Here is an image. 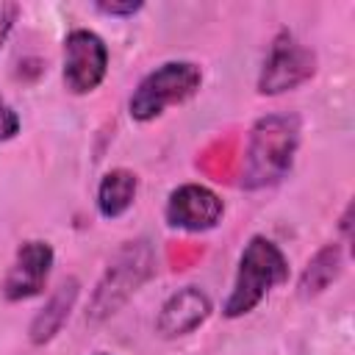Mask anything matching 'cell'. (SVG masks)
I'll use <instances>...</instances> for the list:
<instances>
[{
  "label": "cell",
  "instance_id": "6da1fadb",
  "mask_svg": "<svg viewBox=\"0 0 355 355\" xmlns=\"http://www.w3.org/2000/svg\"><path fill=\"white\" fill-rule=\"evenodd\" d=\"M297 150V119L286 114H272L258 119L250 136L247 158L241 166V183L247 189L272 186L286 178L291 155Z\"/></svg>",
  "mask_w": 355,
  "mask_h": 355
},
{
  "label": "cell",
  "instance_id": "7a4b0ae2",
  "mask_svg": "<svg viewBox=\"0 0 355 355\" xmlns=\"http://www.w3.org/2000/svg\"><path fill=\"white\" fill-rule=\"evenodd\" d=\"M286 275H288V266H286L283 252H280L272 241L255 236V239L247 244L244 255H241L239 277H236L233 294H230L227 302H225V313H227V316H241V313L252 311V308L261 302V297H263L275 283L286 280Z\"/></svg>",
  "mask_w": 355,
  "mask_h": 355
},
{
  "label": "cell",
  "instance_id": "3957f363",
  "mask_svg": "<svg viewBox=\"0 0 355 355\" xmlns=\"http://www.w3.org/2000/svg\"><path fill=\"white\" fill-rule=\"evenodd\" d=\"M197 86H200V67H194L189 61L164 64L139 83L136 94L130 97V114L141 122L153 119L166 105L183 103L186 97H191L197 92Z\"/></svg>",
  "mask_w": 355,
  "mask_h": 355
},
{
  "label": "cell",
  "instance_id": "277c9868",
  "mask_svg": "<svg viewBox=\"0 0 355 355\" xmlns=\"http://www.w3.org/2000/svg\"><path fill=\"white\" fill-rule=\"evenodd\" d=\"M150 266H153V252H150L147 241H130V244H125L116 252V258L111 261L103 283L94 291L92 316L97 319V316L111 313L150 275Z\"/></svg>",
  "mask_w": 355,
  "mask_h": 355
},
{
  "label": "cell",
  "instance_id": "5b68a950",
  "mask_svg": "<svg viewBox=\"0 0 355 355\" xmlns=\"http://www.w3.org/2000/svg\"><path fill=\"white\" fill-rule=\"evenodd\" d=\"M105 64H108V53H105V44H103V39L97 33L72 31L67 36V47H64V80H67V89H72L75 94L92 92L103 80Z\"/></svg>",
  "mask_w": 355,
  "mask_h": 355
},
{
  "label": "cell",
  "instance_id": "8992f818",
  "mask_svg": "<svg viewBox=\"0 0 355 355\" xmlns=\"http://www.w3.org/2000/svg\"><path fill=\"white\" fill-rule=\"evenodd\" d=\"M313 64H316V58L308 47L297 44L291 36H280V39H275V44L269 50V58H266L258 86L263 94H277V92L294 89L313 75Z\"/></svg>",
  "mask_w": 355,
  "mask_h": 355
},
{
  "label": "cell",
  "instance_id": "52a82bcc",
  "mask_svg": "<svg viewBox=\"0 0 355 355\" xmlns=\"http://www.w3.org/2000/svg\"><path fill=\"white\" fill-rule=\"evenodd\" d=\"M53 263V250L44 241H25L17 252L14 266L3 280V294L8 300H25L42 291Z\"/></svg>",
  "mask_w": 355,
  "mask_h": 355
},
{
  "label": "cell",
  "instance_id": "ba28073f",
  "mask_svg": "<svg viewBox=\"0 0 355 355\" xmlns=\"http://www.w3.org/2000/svg\"><path fill=\"white\" fill-rule=\"evenodd\" d=\"M166 216L175 227L208 230L222 216V200L211 189L189 183V186H180L172 191L169 205H166Z\"/></svg>",
  "mask_w": 355,
  "mask_h": 355
},
{
  "label": "cell",
  "instance_id": "9c48e42d",
  "mask_svg": "<svg viewBox=\"0 0 355 355\" xmlns=\"http://www.w3.org/2000/svg\"><path fill=\"white\" fill-rule=\"evenodd\" d=\"M211 311V302L208 297L200 291V288H183L178 291L175 297L166 300V305L161 308V316H158V330L164 336H183V333H191L197 324L205 322Z\"/></svg>",
  "mask_w": 355,
  "mask_h": 355
},
{
  "label": "cell",
  "instance_id": "30bf717a",
  "mask_svg": "<svg viewBox=\"0 0 355 355\" xmlns=\"http://www.w3.org/2000/svg\"><path fill=\"white\" fill-rule=\"evenodd\" d=\"M75 297H78V280L69 277V280H64V283L58 286V291L50 297V302L44 305V311L33 319V324H31V338H33L36 344H42V341H47V338H53V336L58 333V327L64 324V319H67V313H69Z\"/></svg>",
  "mask_w": 355,
  "mask_h": 355
},
{
  "label": "cell",
  "instance_id": "8fae6325",
  "mask_svg": "<svg viewBox=\"0 0 355 355\" xmlns=\"http://www.w3.org/2000/svg\"><path fill=\"white\" fill-rule=\"evenodd\" d=\"M133 194H136V175L133 172H128V169L108 172L103 178L100 194H97L103 216H119L133 202Z\"/></svg>",
  "mask_w": 355,
  "mask_h": 355
},
{
  "label": "cell",
  "instance_id": "7c38bea8",
  "mask_svg": "<svg viewBox=\"0 0 355 355\" xmlns=\"http://www.w3.org/2000/svg\"><path fill=\"white\" fill-rule=\"evenodd\" d=\"M338 272H341V250H338V244L322 247L311 258L305 272H302V283H300L302 294H319L322 288H327L338 277Z\"/></svg>",
  "mask_w": 355,
  "mask_h": 355
},
{
  "label": "cell",
  "instance_id": "4fadbf2b",
  "mask_svg": "<svg viewBox=\"0 0 355 355\" xmlns=\"http://www.w3.org/2000/svg\"><path fill=\"white\" fill-rule=\"evenodd\" d=\"M200 166L214 178V180H227L233 175V166H236V150H233V141H216L211 144L202 158H200Z\"/></svg>",
  "mask_w": 355,
  "mask_h": 355
},
{
  "label": "cell",
  "instance_id": "5bb4252c",
  "mask_svg": "<svg viewBox=\"0 0 355 355\" xmlns=\"http://www.w3.org/2000/svg\"><path fill=\"white\" fill-rule=\"evenodd\" d=\"M200 247H189V241H180L178 247H172L169 250V258H172V263H178V269H183V266H189L194 258H200Z\"/></svg>",
  "mask_w": 355,
  "mask_h": 355
},
{
  "label": "cell",
  "instance_id": "9a60e30c",
  "mask_svg": "<svg viewBox=\"0 0 355 355\" xmlns=\"http://www.w3.org/2000/svg\"><path fill=\"white\" fill-rule=\"evenodd\" d=\"M17 130H19V119H17V114L0 100V141H3V139H11Z\"/></svg>",
  "mask_w": 355,
  "mask_h": 355
},
{
  "label": "cell",
  "instance_id": "2e32d148",
  "mask_svg": "<svg viewBox=\"0 0 355 355\" xmlns=\"http://www.w3.org/2000/svg\"><path fill=\"white\" fill-rule=\"evenodd\" d=\"M14 17H17V6H14V3L0 0V44H3V39L8 36V31H11Z\"/></svg>",
  "mask_w": 355,
  "mask_h": 355
},
{
  "label": "cell",
  "instance_id": "e0dca14e",
  "mask_svg": "<svg viewBox=\"0 0 355 355\" xmlns=\"http://www.w3.org/2000/svg\"><path fill=\"white\" fill-rule=\"evenodd\" d=\"M97 8L105 11V14H133V11L141 8V3H133V0H128V3H100Z\"/></svg>",
  "mask_w": 355,
  "mask_h": 355
}]
</instances>
